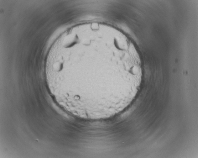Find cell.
<instances>
[{
  "mask_svg": "<svg viewBox=\"0 0 198 158\" xmlns=\"http://www.w3.org/2000/svg\"><path fill=\"white\" fill-rule=\"evenodd\" d=\"M126 37L91 28L64 39L56 51L47 79L56 98L77 115L113 112L131 101L140 77Z\"/></svg>",
  "mask_w": 198,
  "mask_h": 158,
  "instance_id": "6da1fadb",
  "label": "cell"
}]
</instances>
